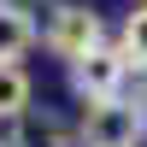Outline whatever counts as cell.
<instances>
[{
	"instance_id": "cell-3",
	"label": "cell",
	"mask_w": 147,
	"mask_h": 147,
	"mask_svg": "<svg viewBox=\"0 0 147 147\" xmlns=\"http://www.w3.org/2000/svg\"><path fill=\"white\" fill-rule=\"evenodd\" d=\"M124 82H129V59H124V47H94L88 59H77L71 65V94H77L82 106H100V100H118L124 94Z\"/></svg>"
},
{
	"instance_id": "cell-5",
	"label": "cell",
	"mask_w": 147,
	"mask_h": 147,
	"mask_svg": "<svg viewBox=\"0 0 147 147\" xmlns=\"http://www.w3.org/2000/svg\"><path fill=\"white\" fill-rule=\"evenodd\" d=\"M12 147H77V129L71 124H59L53 112H24L18 118V129H12Z\"/></svg>"
},
{
	"instance_id": "cell-6",
	"label": "cell",
	"mask_w": 147,
	"mask_h": 147,
	"mask_svg": "<svg viewBox=\"0 0 147 147\" xmlns=\"http://www.w3.org/2000/svg\"><path fill=\"white\" fill-rule=\"evenodd\" d=\"M35 100V82L24 65H0V124H18Z\"/></svg>"
},
{
	"instance_id": "cell-2",
	"label": "cell",
	"mask_w": 147,
	"mask_h": 147,
	"mask_svg": "<svg viewBox=\"0 0 147 147\" xmlns=\"http://www.w3.org/2000/svg\"><path fill=\"white\" fill-rule=\"evenodd\" d=\"M141 136H147V106H136L129 94L100 100V106H82V124H77L82 147H136Z\"/></svg>"
},
{
	"instance_id": "cell-7",
	"label": "cell",
	"mask_w": 147,
	"mask_h": 147,
	"mask_svg": "<svg viewBox=\"0 0 147 147\" xmlns=\"http://www.w3.org/2000/svg\"><path fill=\"white\" fill-rule=\"evenodd\" d=\"M118 47H124L129 71H147V0L124 18V35H118Z\"/></svg>"
},
{
	"instance_id": "cell-8",
	"label": "cell",
	"mask_w": 147,
	"mask_h": 147,
	"mask_svg": "<svg viewBox=\"0 0 147 147\" xmlns=\"http://www.w3.org/2000/svg\"><path fill=\"white\" fill-rule=\"evenodd\" d=\"M0 147H12V141H0Z\"/></svg>"
},
{
	"instance_id": "cell-4",
	"label": "cell",
	"mask_w": 147,
	"mask_h": 147,
	"mask_svg": "<svg viewBox=\"0 0 147 147\" xmlns=\"http://www.w3.org/2000/svg\"><path fill=\"white\" fill-rule=\"evenodd\" d=\"M41 41V24L30 18V6L18 0H0V65H18L30 47Z\"/></svg>"
},
{
	"instance_id": "cell-1",
	"label": "cell",
	"mask_w": 147,
	"mask_h": 147,
	"mask_svg": "<svg viewBox=\"0 0 147 147\" xmlns=\"http://www.w3.org/2000/svg\"><path fill=\"white\" fill-rule=\"evenodd\" d=\"M41 47L53 59H65V65H77L94 47H106V24L88 0H53L47 18H41Z\"/></svg>"
}]
</instances>
